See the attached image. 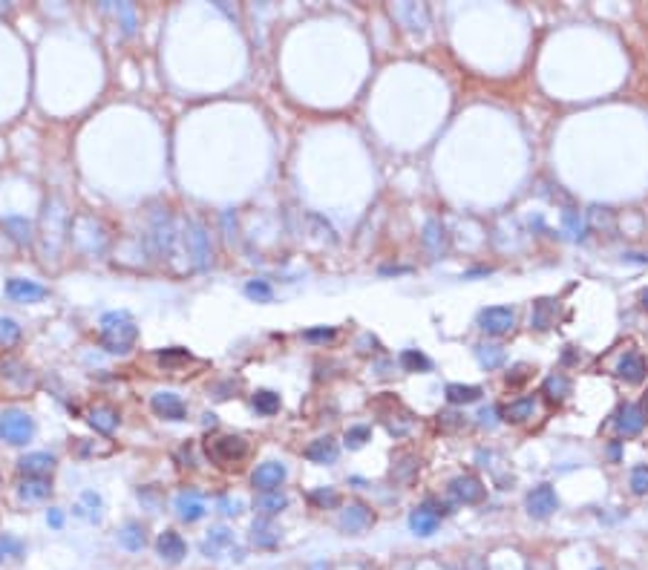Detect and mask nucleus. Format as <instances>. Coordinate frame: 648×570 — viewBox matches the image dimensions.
Listing matches in <instances>:
<instances>
[{
  "instance_id": "46",
  "label": "nucleus",
  "mask_w": 648,
  "mask_h": 570,
  "mask_svg": "<svg viewBox=\"0 0 648 570\" xmlns=\"http://www.w3.org/2000/svg\"><path fill=\"white\" fill-rule=\"evenodd\" d=\"M623 260H625V262H642V265H645V262H648V253H634V251H631V253H623Z\"/></svg>"
},
{
  "instance_id": "9",
  "label": "nucleus",
  "mask_w": 648,
  "mask_h": 570,
  "mask_svg": "<svg viewBox=\"0 0 648 570\" xmlns=\"http://www.w3.org/2000/svg\"><path fill=\"white\" fill-rule=\"evenodd\" d=\"M49 291L44 289V285L32 282V279H9L6 282V297L15 300V303H38L44 300Z\"/></svg>"
},
{
  "instance_id": "18",
  "label": "nucleus",
  "mask_w": 648,
  "mask_h": 570,
  "mask_svg": "<svg viewBox=\"0 0 648 570\" xmlns=\"http://www.w3.org/2000/svg\"><path fill=\"white\" fill-rule=\"evenodd\" d=\"M23 475H35V479H46V475L55 469V455L49 452H29L18 461Z\"/></svg>"
},
{
  "instance_id": "13",
  "label": "nucleus",
  "mask_w": 648,
  "mask_h": 570,
  "mask_svg": "<svg viewBox=\"0 0 648 570\" xmlns=\"http://www.w3.org/2000/svg\"><path fill=\"white\" fill-rule=\"evenodd\" d=\"M156 547H159V556H162L165 562H170V564H179V562L184 559V553H188V545H184V538H182L176 530H165V533L159 536Z\"/></svg>"
},
{
  "instance_id": "30",
  "label": "nucleus",
  "mask_w": 648,
  "mask_h": 570,
  "mask_svg": "<svg viewBox=\"0 0 648 570\" xmlns=\"http://www.w3.org/2000/svg\"><path fill=\"white\" fill-rule=\"evenodd\" d=\"M424 245L432 251V253H441L444 251V225L438 219H429L426 228H424Z\"/></svg>"
},
{
  "instance_id": "47",
  "label": "nucleus",
  "mask_w": 648,
  "mask_h": 570,
  "mask_svg": "<svg viewBox=\"0 0 648 570\" xmlns=\"http://www.w3.org/2000/svg\"><path fill=\"white\" fill-rule=\"evenodd\" d=\"M222 507H225V513H228V516H236V513H239V504H236V501L222 498Z\"/></svg>"
},
{
  "instance_id": "28",
  "label": "nucleus",
  "mask_w": 648,
  "mask_h": 570,
  "mask_svg": "<svg viewBox=\"0 0 648 570\" xmlns=\"http://www.w3.org/2000/svg\"><path fill=\"white\" fill-rule=\"evenodd\" d=\"M562 228L571 239H585V219L576 208H565L562 210Z\"/></svg>"
},
{
  "instance_id": "48",
  "label": "nucleus",
  "mask_w": 648,
  "mask_h": 570,
  "mask_svg": "<svg viewBox=\"0 0 648 570\" xmlns=\"http://www.w3.org/2000/svg\"><path fill=\"white\" fill-rule=\"evenodd\" d=\"M496 412H499V409H484V412H481V424H484V426H487V424L493 426V415H496Z\"/></svg>"
},
{
  "instance_id": "8",
  "label": "nucleus",
  "mask_w": 648,
  "mask_h": 570,
  "mask_svg": "<svg viewBox=\"0 0 648 570\" xmlns=\"http://www.w3.org/2000/svg\"><path fill=\"white\" fill-rule=\"evenodd\" d=\"M150 406L165 421H184V418H188V406H184L182 398L173 395V392H156V395H153V400H150Z\"/></svg>"
},
{
  "instance_id": "33",
  "label": "nucleus",
  "mask_w": 648,
  "mask_h": 570,
  "mask_svg": "<svg viewBox=\"0 0 648 570\" xmlns=\"http://www.w3.org/2000/svg\"><path fill=\"white\" fill-rule=\"evenodd\" d=\"M553 311H557L553 300H536V303H533V326H536L539 331L550 329V323H553Z\"/></svg>"
},
{
  "instance_id": "29",
  "label": "nucleus",
  "mask_w": 648,
  "mask_h": 570,
  "mask_svg": "<svg viewBox=\"0 0 648 570\" xmlns=\"http://www.w3.org/2000/svg\"><path fill=\"white\" fill-rule=\"evenodd\" d=\"M476 355H478L481 366H487V369H499V366L504 363V348L496 346V343H481V346L476 348Z\"/></svg>"
},
{
  "instance_id": "5",
  "label": "nucleus",
  "mask_w": 648,
  "mask_h": 570,
  "mask_svg": "<svg viewBox=\"0 0 648 570\" xmlns=\"http://www.w3.org/2000/svg\"><path fill=\"white\" fill-rule=\"evenodd\" d=\"M286 475H288V469H286L280 461H265V464H260V467L254 469L251 484H254L260 493H274V490L283 487Z\"/></svg>"
},
{
  "instance_id": "10",
  "label": "nucleus",
  "mask_w": 648,
  "mask_h": 570,
  "mask_svg": "<svg viewBox=\"0 0 648 570\" xmlns=\"http://www.w3.org/2000/svg\"><path fill=\"white\" fill-rule=\"evenodd\" d=\"M438 524H441V516L432 510V507L424 501L421 507H415V510L409 513V530L415 533V536H432L438 530Z\"/></svg>"
},
{
  "instance_id": "24",
  "label": "nucleus",
  "mask_w": 648,
  "mask_h": 570,
  "mask_svg": "<svg viewBox=\"0 0 648 570\" xmlns=\"http://www.w3.org/2000/svg\"><path fill=\"white\" fill-rule=\"evenodd\" d=\"M533 412H536V398H533V395H528V398H516V400H510V403L502 409V415H504V421L521 424V421L533 418Z\"/></svg>"
},
{
  "instance_id": "7",
  "label": "nucleus",
  "mask_w": 648,
  "mask_h": 570,
  "mask_svg": "<svg viewBox=\"0 0 648 570\" xmlns=\"http://www.w3.org/2000/svg\"><path fill=\"white\" fill-rule=\"evenodd\" d=\"M557 507H559V498H557V493H553L550 484H539V487H533V490L528 493V513H531L533 519H547V516H553V510H557Z\"/></svg>"
},
{
  "instance_id": "38",
  "label": "nucleus",
  "mask_w": 648,
  "mask_h": 570,
  "mask_svg": "<svg viewBox=\"0 0 648 570\" xmlns=\"http://www.w3.org/2000/svg\"><path fill=\"white\" fill-rule=\"evenodd\" d=\"M369 435H372V429H369L366 424H360V426H349V429H346V447H349V450H360L363 443L369 441Z\"/></svg>"
},
{
  "instance_id": "4",
  "label": "nucleus",
  "mask_w": 648,
  "mask_h": 570,
  "mask_svg": "<svg viewBox=\"0 0 648 570\" xmlns=\"http://www.w3.org/2000/svg\"><path fill=\"white\" fill-rule=\"evenodd\" d=\"M516 326V311L507 305H490L478 314V329L487 334H507Z\"/></svg>"
},
{
  "instance_id": "12",
  "label": "nucleus",
  "mask_w": 648,
  "mask_h": 570,
  "mask_svg": "<svg viewBox=\"0 0 648 570\" xmlns=\"http://www.w3.org/2000/svg\"><path fill=\"white\" fill-rule=\"evenodd\" d=\"M173 507H176V516L182 521H199L205 516V504H202L199 493H193V490L179 493L176 501H173Z\"/></svg>"
},
{
  "instance_id": "43",
  "label": "nucleus",
  "mask_w": 648,
  "mask_h": 570,
  "mask_svg": "<svg viewBox=\"0 0 648 570\" xmlns=\"http://www.w3.org/2000/svg\"><path fill=\"white\" fill-rule=\"evenodd\" d=\"M118 15L125 18V32L127 35H133V29H136V18H133V9L127 4H118Z\"/></svg>"
},
{
  "instance_id": "52",
  "label": "nucleus",
  "mask_w": 648,
  "mask_h": 570,
  "mask_svg": "<svg viewBox=\"0 0 648 570\" xmlns=\"http://www.w3.org/2000/svg\"><path fill=\"white\" fill-rule=\"evenodd\" d=\"M640 300H642V305H645V308H648V289H645V291H642V294H640Z\"/></svg>"
},
{
  "instance_id": "17",
  "label": "nucleus",
  "mask_w": 648,
  "mask_h": 570,
  "mask_svg": "<svg viewBox=\"0 0 648 570\" xmlns=\"http://www.w3.org/2000/svg\"><path fill=\"white\" fill-rule=\"evenodd\" d=\"M188 248L193 253V262L199 268H205L208 260H210V245H208V234H205V228L199 225V222H191L188 225Z\"/></svg>"
},
{
  "instance_id": "36",
  "label": "nucleus",
  "mask_w": 648,
  "mask_h": 570,
  "mask_svg": "<svg viewBox=\"0 0 648 570\" xmlns=\"http://www.w3.org/2000/svg\"><path fill=\"white\" fill-rule=\"evenodd\" d=\"M20 340V326L12 320V317H0V346L12 348Z\"/></svg>"
},
{
  "instance_id": "23",
  "label": "nucleus",
  "mask_w": 648,
  "mask_h": 570,
  "mask_svg": "<svg viewBox=\"0 0 648 570\" xmlns=\"http://www.w3.org/2000/svg\"><path fill=\"white\" fill-rule=\"evenodd\" d=\"M18 495H20L23 501H44V498L52 495V484H49L46 479H35V475H26V479L20 481V487H18Z\"/></svg>"
},
{
  "instance_id": "16",
  "label": "nucleus",
  "mask_w": 648,
  "mask_h": 570,
  "mask_svg": "<svg viewBox=\"0 0 648 570\" xmlns=\"http://www.w3.org/2000/svg\"><path fill=\"white\" fill-rule=\"evenodd\" d=\"M173 236H176V231H173L170 216L165 210H159L156 216H153V245H156V251L159 253H170Z\"/></svg>"
},
{
  "instance_id": "50",
  "label": "nucleus",
  "mask_w": 648,
  "mask_h": 570,
  "mask_svg": "<svg viewBox=\"0 0 648 570\" xmlns=\"http://www.w3.org/2000/svg\"><path fill=\"white\" fill-rule=\"evenodd\" d=\"M205 426H216V415H210V412H208V415H205Z\"/></svg>"
},
{
  "instance_id": "26",
  "label": "nucleus",
  "mask_w": 648,
  "mask_h": 570,
  "mask_svg": "<svg viewBox=\"0 0 648 570\" xmlns=\"http://www.w3.org/2000/svg\"><path fill=\"white\" fill-rule=\"evenodd\" d=\"M254 545L257 547H277L280 545V533H277L271 524H268V519H257L254 521Z\"/></svg>"
},
{
  "instance_id": "6",
  "label": "nucleus",
  "mask_w": 648,
  "mask_h": 570,
  "mask_svg": "<svg viewBox=\"0 0 648 570\" xmlns=\"http://www.w3.org/2000/svg\"><path fill=\"white\" fill-rule=\"evenodd\" d=\"M375 521V513L369 510L366 504H360V501H352V504H346L343 507V513H341V530L343 533H349V536H357V533H363L369 524Z\"/></svg>"
},
{
  "instance_id": "49",
  "label": "nucleus",
  "mask_w": 648,
  "mask_h": 570,
  "mask_svg": "<svg viewBox=\"0 0 648 570\" xmlns=\"http://www.w3.org/2000/svg\"><path fill=\"white\" fill-rule=\"evenodd\" d=\"M312 570H331V567H329V562H315Z\"/></svg>"
},
{
  "instance_id": "21",
  "label": "nucleus",
  "mask_w": 648,
  "mask_h": 570,
  "mask_svg": "<svg viewBox=\"0 0 648 570\" xmlns=\"http://www.w3.org/2000/svg\"><path fill=\"white\" fill-rule=\"evenodd\" d=\"M118 545L125 547L127 553H139V550L147 545V533H144V524H139V521H127L125 527L118 530Z\"/></svg>"
},
{
  "instance_id": "35",
  "label": "nucleus",
  "mask_w": 648,
  "mask_h": 570,
  "mask_svg": "<svg viewBox=\"0 0 648 570\" xmlns=\"http://www.w3.org/2000/svg\"><path fill=\"white\" fill-rule=\"evenodd\" d=\"M4 225L12 231V236H15L20 245H29V242H32V225H29L26 219H20V216H9V219L4 222Z\"/></svg>"
},
{
  "instance_id": "15",
  "label": "nucleus",
  "mask_w": 648,
  "mask_h": 570,
  "mask_svg": "<svg viewBox=\"0 0 648 570\" xmlns=\"http://www.w3.org/2000/svg\"><path fill=\"white\" fill-rule=\"evenodd\" d=\"M645 426V415H642V406L637 403H625L616 415V432L620 435H640Z\"/></svg>"
},
{
  "instance_id": "51",
  "label": "nucleus",
  "mask_w": 648,
  "mask_h": 570,
  "mask_svg": "<svg viewBox=\"0 0 648 570\" xmlns=\"http://www.w3.org/2000/svg\"><path fill=\"white\" fill-rule=\"evenodd\" d=\"M642 415L648 418V392H645V398H642Z\"/></svg>"
},
{
  "instance_id": "22",
  "label": "nucleus",
  "mask_w": 648,
  "mask_h": 570,
  "mask_svg": "<svg viewBox=\"0 0 648 570\" xmlns=\"http://www.w3.org/2000/svg\"><path fill=\"white\" fill-rule=\"evenodd\" d=\"M234 545V533L228 527H213L208 536H205V542H202V553L208 559H216L220 556L222 547H231Z\"/></svg>"
},
{
  "instance_id": "37",
  "label": "nucleus",
  "mask_w": 648,
  "mask_h": 570,
  "mask_svg": "<svg viewBox=\"0 0 648 570\" xmlns=\"http://www.w3.org/2000/svg\"><path fill=\"white\" fill-rule=\"evenodd\" d=\"M245 294H248L251 300H260V303H268V300L274 297L271 285H268L265 279H251L248 285H245Z\"/></svg>"
},
{
  "instance_id": "31",
  "label": "nucleus",
  "mask_w": 648,
  "mask_h": 570,
  "mask_svg": "<svg viewBox=\"0 0 648 570\" xmlns=\"http://www.w3.org/2000/svg\"><path fill=\"white\" fill-rule=\"evenodd\" d=\"M545 395H547L550 400H565V398L571 395V380H568L565 374H550V377L545 380Z\"/></svg>"
},
{
  "instance_id": "19",
  "label": "nucleus",
  "mask_w": 648,
  "mask_h": 570,
  "mask_svg": "<svg viewBox=\"0 0 648 570\" xmlns=\"http://www.w3.org/2000/svg\"><path fill=\"white\" fill-rule=\"evenodd\" d=\"M89 424H92V429H99L104 435H113L115 426H118V412L110 403H96L89 409Z\"/></svg>"
},
{
  "instance_id": "27",
  "label": "nucleus",
  "mask_w": 648,
  "mask_h": 570,
  "mask_svg": "<svg viewBox=\"0 0 648 570\" xmlns=\"http://www.w3.org/2000/svg\"><path fill=\"white\" fill-rule=\"evenodd\" d=\"M251 403H254V409L260 412V415H277V412H280V395L271 392V389H260V392H254Z\"/></svg>"
},
{
  "instance_id": "20",
  "label": "nucleus",
  "mask_w": 648,
  "mask_h": 570,
  "mask_svg": "<svg viewBox=\"0 0 648 570\" xmlns=\"http://www.w3.org/2000/svg\"><path fill=\"white\" fill-rule=\"evenodd\" d=\"M254 507H257V513H260L262 519H271V516L283 513L286 507H288V495H286L283 490H274V493H260V495H257V501H254Z\"/></svg>"
},
{
  "instance_id": "42",
  "label": "nucleus",
  "mask_w": 648,
  "mask_h": 570,
  "mask_svg": "<svg viewBox=\"0 0 648 570\" xmlns=\"http://www.w3.org/2000/svg\"><path fill=\"white\" fill-rule=\"evenodd\" d=\"M591 219H594V225H597V228H602V225H605L608 231H614V213H611L608 208H594V210H591Z\"/></svg>"
},
{
  "instance_id": "1",
  "label": "nucleus",
  "mask_w": 648,
  "mask_h": 570,
  "mask_svg": "<svg viewBox=\"0 0 648 570\" xmlns=\"http://www.w3.org/2000/svg\"><path fill=\"white\" fill-rule=\"evenodd\" d=\"M139 340V326L127 311H107L101 317V346L110 355H127Z\"/></svg>"
},
{
  "instance_id": "45",
  "label": "nucleus",
  "mask_w": 648,
  "mask_h": 570,
  "mask_svg": "<svg viewBox=\"0 0 648 570\" xmlns=\"http://www.w3.org/2000/svg\"><path fill=\"white\" fill-rule=\"evenodd\" d=\"M46 521H49V527L61 530V527H64V513L55 510V507H52V510H46Z\"/></svg>"
},
{
  "instance_id": "14",
  "label": "nucleus",
  "mask_w": 648,
  "mask_h": 570,
  "mask_svg": "<svg viewBox=\"0 0 648 570\" xmlns=\"http://www.w3.org/2000/svg\"><path fill=\"white\" fill-rule=\"evenodd\" d=\"M337 455H341V447H337V441L329 438V435L312 441V443L305 447V458L312 461V464H334Z\"/></svg>"
},
{
  "instance_id": "25",
  "label": "nucleus",
  "mask_w": 648,
  "mask_h": 570,
  "mask_svg": "<svg viewBox=\"0 0 648 570\" xmlns=\"http://www.w3.org/2000/svg\"><path fill=\"white\" fill-rule=\"evenodd\" d=\"M620 377L625 380V384H642L645 380V357L637 355V352L625 355L623 363H620Z\"/></svg>"
},
{
  "instance_id": "44",
  "label": "nucleus",
  "mask_w": 648,
  "mask_h": 570,
  "mask_svg": "<svg viewBox=\"0 0 648 570\" xmlns=\"http://www.w3.org/2000/svg\"><path fill=\"white\" fill-rule=\"evenodd\" d=\"M334 329H308L305 331V340H334Z\"/></svg>"
},
{
  "instance_id": "41",
  "label": "nucleus",
  "mask_w": 648,
  "mask_h": 570,
  "mask_svg": "<svg viewBox=\"0 0 648 570\" xmlns=\"http://www.w3.org/2000/svg\"><path fill=\"white\" fill-rule=\"evenodd\" d=\"M312 504H317V507H337V504H341V495H337L334 490H329V487H320V490L312 493Z\"/></svg>"
},
{
  "instance_id": "40",
  "label": "nucleus",
  "mask_w": 648,
  "mask_h": 570,
  "mask_svg": "<svg viewBox=\"0 0 648 570\" xmlns=\"http://www.w3.org/2000/svg\"><path fill=\"white\" fill-rule=\"evenodd\" d=\"M631 490L637 493V495H645L648 493V467H634L631 469Z\"/></svg>"
},
{
  "instance_id": "3",
  "label": "nucleus",
  "mask_w": 648,
  "mask_h": 570,
  "mask_svg": "<svg viewBox=\"0 0 648 570\" xmlns=\"http://www.w3.org/2000/svg\"><path fill=\"white\" fill-rule=\"evenodd\" d=\"M35 435V421L26 415V412L20 409H6L4 415H0V438H4L6 443H12V447H23V443H29Z\"/></svg>"
},
{
  "instance_id": "11",
  "label": "nucleus",
  "mask_w": 648,
  "mask_h": 570,
  "mask_svg": "<svg viewBox=\"0 0 648 570\" xmlns=\"http://www.w3.org/2000/svg\"><path fill=\"white\" fill-rule=\"evenodd\" d=\"M450 493L458 501H464V504H478L484 498V487H481V481L476 479V475H458V479H452Z\"/></svg>"
},
{
  "instance_id": "2",
  "label": "nucleus",
  "mask_w": 648,
  "mask_h": 570,
  "mask_svg": "<svg viewBox=\"0 0 648 570\" xmlns=\"http://www.w3.org/2000/svg\"><path fill=\"white\" fill-rule=\"evenodd\" d=\"M248 452H251L248 441L239 438V435H220V438L208 441L210 461L220 464L222 469H239L245 464V458H248Z\"/></svg>"
},
{
  "instance_id": "32",
  "label": "nucleus",
  "mask_w": 648,
  "mask_h": 570,
  "mask_svg": "<svg viewBox=\"0 0 648 570\" xmlns=\"http://www.w3.org/2000/svg\"><path fill=\"white\" fill-rule=\"evenodd\" d=\"M481 398L478 386H461V384H450L447 386V400L450 403H476Z\"/></svg>"
},
{
  "instance_id": "34",
  "label": "nucleus",
  "mask_w": 648,
  "mask_h": 570,
  "mask_svg": "<svg viewBox=\"0 0 648 570\" xmlns=\"http://www.w3.org/2000/svg\"><path fill=\"white\" fill-rule=\"evenodd\" d=\"M400 366H404L407 372H429L432 363L426 355H421L418 348H407V352H400Z\"/></svg>"
},
{
  "instance_id": "39",
  "label": "nucleus",
  "mask_w": 648,
  "mask_h": 570,
  "mask_svg": "<svg viewBox=\"0 0 648 570\" xmlns=\"http://www.w3.org/2000/svg\"><path fill=\"white\" fill-rule=\"evenodd\" d=\"M20 556H23V545L18 542V538H12V536L0 538V562L4 559H20Z\"/></svg>"
}]
</instances>
